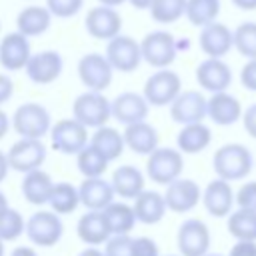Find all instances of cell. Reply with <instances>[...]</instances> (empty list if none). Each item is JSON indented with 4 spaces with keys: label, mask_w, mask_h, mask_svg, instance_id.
Returning <instances> with one entry per match:
<instances>
[{
    "label": "cell",
    "mask_w": 256,
    "mask_h": 256,
    "mask_svg": "<svg viewBox=\"0 0 256 256\" xmlns=\"http://www.w3.org/2000/svg\"><path fill=\"white\" fill-rule=\"evenodd\" d=\"M228 256H256V240H236Z\"/></svg>",
    "instance_id": "obj_46"
},
{
    "label": "cell",
    "mask_w": 256,
    "mask_h": 256,
    "mask_svg": "<svg viewBox=\"0 0 256 256\" xmlns=\"http://www.w3.org/2000/svg\"><path fill=\"white\" fill-rule=\"evenodd\" d=\"M8 128H12V124H10V118H8V114L0 108V140L8 134Z\"/></svg>",
    "instance_id": "obj_48"
},
{
    "label": "cell",
    "mask_w": 256,
    "mask_h": 256,
    "mask_svg": "<svg viewBox=\"0 0 256 256\" xmlns=\"http://www.w3.org/2000/svg\"><path fill=\"white\" fill-rule=\"evenodd\" d=\"M8 164L16 172H30L44 164L46 160V146L40 138H20L14 142L6 154Z\"/></svg>",
    "instance_id": "obj_12"
},
{
    "label": "cell",
    "mask_w": 256,
    "mask_h": 256,
    "mask_svg": "<svg viewBox=\"0 0 256 256\" xmlns=\"http://www.w3.org/2000/svg\"><path fill=\"white\" fill-rule=\"evenodd\" d=\"M10 124L20 138H40L42 140L50 132L52 118H50V112L42 104L26 102L14 110Z\"/></svg>",
    "instance_id": "obj_2"
},
{
    "label": "cell",
    "mask_w": 256,
    "mask_h": 256,
    "mask_svg": "<svg viewBox=\"0 0 256 256\" xmlns=\"http://www.w3.org/2000/svg\"><path fill=\"white\" fill-rule=\"evenodd\" d=\"M184 170V156L178 148H160L156 146L146 160V174L156 184H170L180 178Z\"/></svg>",
    "instance_id": "obj_5"
},
{
    "label": "cell",
    "mask_w": 256,
    "mask_h": 256,
    "mask_svg": "<svg viewBox=\"0 0 256 256\" xmlns=\"http://www.w3.org/2000/svg\"><path fill=\"white\" fill-rule=\"evenodd\" d=\"M210 140H212V132L204 122L184 124L176 136V144L182 154H198L204 148H208Z\"/></svg>",
    "instance_id": "obj_30"
},
{
    "label": "cell",
    "mask_w": 256,
    "mask_h": 256,
    "mask_svg": "<svg viewBox=\"0 0 256 256\" xmlns=\"http://www.w3.org/2000/svg\"><path fill=\"white\" fill-rule=\"evenodd\" d=\"M202 198V190L200 186L190 180V178H176L170 184H166V192H164V202L166 208L176 212V214H184L190 212L192 208L198 206Z\"/></svg>",
    "instance_id": "obj_15"
},
{
    "label": "cell",
    "mask_w": 256,
    "mask_h": 256,
    "mask_svg": "<svg viewBox=\"0 0 256 256\" xmlns=\"http://www.w3.org/2000/svg\"><path fill=\"white\" fill-rule=\"evenodd\" d=\"M24 232L34 246L50 248L60 242L64 234V224L60 220V214H56L54 210H38L26 220Z\"/></svg>",
    "instance_id": "obj_6"
},
{
    "label": "cell",
    "mask_w": 256,
    "mask_h": 256,
    "mask_svg": "<svg viewBox=\"0 0 256 256\" xmlns=\"http://www.w3.org/2000/svg\"><path fill=\"white\" fill-rule=\"evenodd\" d=\"M50 208L56 214H72L78 204H80V196H78V188L70 182H58L52 186L50 198H48Z\"/></svg>",
    "instance_id": "obj_34"
},
{
    "label": "cell",
    "mask_w": 256,
    "mask_h": 256,
    "mask_svg": "<svg viewBox=\"0 0 256 256\" xmlns=\"http://www.w3.org/2000/svg\"><path fill=\"white\" fill-rule=\"evenodd\" d=\"M78 196L80 204H84L88 210H102L114 200V188L102 176L84 178L78 186Z\"/></svg>",
    "instance_id": "obj_23"
},
{
    "label": "cell",
    "mask_w": 256,
    "mask_h": 256,
    "mask_svg": "<svg viewBox=\"0 0 256 256\" xmlns=\"http://www.w3.org/2000/svg\"><path fill=\"white\" fill-rule=\"evenodd\" d=\"M8 170H10L8 158H6V154L0 150V182H4V178L8 176Z\"/></svg>",
    "instance_id": "obj_49"
},
{
    "label": "cell",
    "mask_w": 256,
    "mask_h": 256,
    "mask_svg": "<svg viewBox=\"0 0 256 256\" xmlns=\"http://www.w3.org/2000/svg\"><path fill=\"white\" fill-rule=\"evenodd\" d=\"M126 0H98V4H104V6H112V8H118L122 6Z\"/></svg>",
    "instance_id": "obj_54"
},
{
    "label": "cell",
    "mask_w": 256,
    "mask_h": 256,
    "mask_svg": "<svg viewBox=\"0 0 256 256\" xmlns=\"http://www.w3.org/2000/svg\"><path fill=\"white\" fill-rule=\"evenodd\" d=\"M234 202L238 204V208L256 210V180L242 184L240 190L234 194Z\"/></svg>",
    "instance_id": "obj_42"
},
{
    "label": "cell",
    "mask_w": 256,
    "mask_h": 256,
    "mask_svg": "<svg viewBox=\"0 0 256 256\" xmlns=\"http://www.w3.org/2000/svg\"><path fill=\"white\" fill-rule=\"evenodd\" d=\"M132 256H160L158 244L148 236L132 238Z\"/></svg>",
    "instance_id": "obj_43"
},
{
    "label": "cell",
    "mask_w": 256,
    "mask_h": 256,
    "mask_svg": "<svg viewBox=\"0 0 256 256\" xmlns=\"http://www.w3.org/2000/svg\"><path fill=\"white\" fill-rule=\"evenodd\" d=\"M62 70H64V60H62L60 52H56V50L34 52V54H30V58L24 66L28 80L34 84H40V86L56 82L60 78Z\"/></svg>",
    "instance_id": "obj_11"
},
{
    "label": "cell",
    "mask_w": 256,
    "mask_h": 256,
    "mask_svg": "<svg viewBox=\"0 0 256 256\" xmlns=\"http://www.w3.org/2000/svg\"><path fill=\"white\" fill-rule=\"evenodd\" d=\"M88 144L94 146L108 162L118 160V158L122 156L124 148H126L124 136H122L116 128H110V126H106V124H104V126H98V128L94 130V134L90 136Z\"/></svg>",
    "instance_id": "obj_31"
},
{
    "label": "cell",
    "mask_w": 256,
    "mask_h": 256,
    "mask_svg": "<svg viewBox=\"0 0 256 256\" xmlns=\"http://www.w3.org/2000/svg\"><path fill=\"white\" fill-rule=\"evenodd\" d=\"M78 78L80 82L88 88V90H98L104 92L110 84H112V76H114V68L110 66L108 58L100 52H90L84 54L78 60Z\"/></svg>",
    "instance_id": "obj_10"
},
{
    "label": "cell",
    "mask_w": 256,
    "mask_h": 256,
    "mask_svg": "<svg viewBox=\"0 0 256 256\" xmlns=\"http://www.w3.org/2000/svg\"><path fill=\"white\" fill-rule=\"evenodd\" d=\"M24 226H26V222H24L22 214L8 206L0 214V240H4V242L18 240L24 234Z\"/></svg>",
    "instance_id": "obj_39"
},
{
    "label": "cell",
    "mask_w": 256,
    "mask_h": 256,
    "mask_svg": "<svg viewBox=\"0 0 256 256\" xmlns=\"http://www.w3.org/2000/svg\"><path fill=\"white\" fill-rule=\"evenodd\" d=\"M52 186H54V182H52L50 174L44 172V170H40V168H36V170L24 172L20 190H22V196H24V200L28 204L42 206V204H48Z\"/></svg>",
    "instance_id": "obj_27"
},
{
    "label": "cell",
    "mask_w": 256,
    "mask_h": 256,
    "mask_svg": "<svg viewBox=\"0 0 256 256\" xmlns=\"http://www.w3.org/2000/svg\"><path fill=\"white\" fill-rule=\"evenodd\" d=\"M196 82L202 90L214 94L228 90L232 84V70L222 58H210L206 56L196 66Z\"/></svg>",
    "instance_id": "obj_17"
},
{
    "label": "cell",
    "mask_w": 256,
    "mask_h": 256,
    "mask_svg": "<svg viewBox=\"0 0 256 256\" xmlns=\"http://www.w3.org/2000/svg\"><path fill=\"white\" fill-rule=\"evenodd\" d=\"M10 256H38V252L34 248H30V246H18V248L12 250Z\"/></svg>",
    "instance_id": "obj_50"
},
{
    "label": "cell",
    "mask_w": 256,
    "mask_h": 256,
    "mask_svg": "<svg viewBox=\"0 0 256 256\" xmlns=\"http://www.w3.org/2000/svg\"><path fill=\"white\" fill-rule=\"evenodd\" d=\"M168 256H174V254H168Z\"/></svg>",
    "instance_id": "obj_58"
},
{
    "label": "cell",
    "mask_w": 256,
    "mask_h": 256,
    "mask_svg": "<svg viewBox=\"0 0 256 256\" xmlns=\"http://www.w3.org/2000/svg\"><path fill=\"white\" fill-rule=\"evenodd\" d=\"M108 160L90 144H86L78 154H76V166L78 172L84 178H94V176H102L108 168Z\"/></svg>",
    "instance_id": "obj_36"
},
{
    "label": "cell",
    "mask_w": 256,
    "mask_h": 256,
    "mask_svg": "<svg viewBox=\"0 0 256 256\" xmlns=\"http://www.w3.org/2000/svg\"><path fill=\"white\" fill-rule=\"evenodd\" d=\"M206 116L216 126H232L242 118V104L228 90L214 92L206 100Z\"/></svg>",
    "instance_id": "obj_20"
},
{
    "label": "cell",
    "mask_w": 256,
    "mask_h": 256,
    "mask_svg": "<svg viewBox=\"0 0 256 256\" xmlns=\"http://www.w3.org/2000/svg\"><path fill=\"white\" fill-rule=\"evenodd\" d=\"M76 234L78 238L88 244V246H98V244H104L112 232H110V226L102 214V210H86L78 224H76Z\"/></svg>",
    "instance_id": "obj_24"
},
{
    "label": "cell",
    "mask_w": 256,
    "mask_h": 256,
    "mask_svg": "<svg viewBox=\"0 0 256 256\" xmlns=\"http://www.w3.org/2000/svg\"><path fill=\"white\" fill-rule=\"evenodd\" d=\"M234 48L240 56L256 58V22H240L234 30Z\"/></svg>",
    "instance_id": "obj_38"
},
{
    "label": "cell",
    "mask_w": 256,
    "mask_h": 256,
    "mask_svg": "<svg viewBox=\"0 0 256 256\" xmlns=\"http://www.w3.org/2000/svg\"><path fill=\"white\" fill-rule=\"evenodd\" d=\"M202 204L206 208V212L214 218H226L232 212V204H234V192L228 180L222 178H214L212 182H208V186L202 190Z\"/></svg>",
    "instance_id": "obj_22"
},
{
    "label": "cell",
    "mask_w": 256,
    "mask_h": 256,
    "mask_svg": "<svg viewBox=\"0 0 256 256\" xmlns=\"http://www.w3.org/2000/svg\"><path fill=\"white\" fill-rule=\"evenodd\" d=\"M242 124H244L246 134L256 140V102L250 104L246 110H242Z\"/></svg>",
    "instance_id": "obj_45"
},
{
    "label": "cell",
    "mask_w": 256,
    "mask_h": 256,
    "mask_svg": "<svg viewBox=\"0 0 256 256\" xmlns=\"http://www.w3.org/2000/svg\"><path fill=\"white\" fill-rule=\"evenodd\" d=\"M148 12L158 24H174L186 12V0H152Z\"/></svg>",
    "instance_id": "obj_37"
},
{
    "label": "cell",
    "mask_w": 256,
    "mask_h": 256,
    "mask_svg": "<svg viewBox=\"0 0 256 256\" xmlns=\"http://www.w3.org/2000/svg\"><path fill=\"white\" fill-rule=\"evenodd\" d=\"M240 84L246 90L256 92V58H248L246 64L242 66V70H240Z\"/></svg>",
    "instance_id": "obj_44"
},
{
    "label": "cell",
    "mask_w": 256,
    "mask_h": 256,
    "mask_svg": "<svg viewBox=\"0 0 256 256\" xmlns=\"http://www.w3.org/2000/svg\"><path fill=\"white\" fill-rule=\"evenodd\" d=\"M170 116L176 124L202 122L206 118V98L198 90H180V94L168 104Z\"/></svg>",
    "instance_id": "obj_19"
},
{
    "label": "cell",
    "mask_w": 256,
    "mask_h": 256,
    "mask_svg": "<svg viewBox=\"0 0 256 256\" xmlns=\"http://www.w3.org/2000/svg\"><path fill=\"white\" fill-rule=\"evenodd\" d=\"M110 62V66L118 72L130 74L134 72L140 62H142V54H140V42L134 40L128 34H116L114 38L108 40L106 44V54H104Z\"/></svg>",
    "instance_id": "obj_9"
},
{
    "label": "cell",
    "mask_w": 256,
    "mask_h": 256,
    "mask_svg": "<svg viewBox=\"0 0 256 256\" xmlns=\"http://www.w3.org/2000/svg\"><path fill=\"white\" fill-rule=\"evenodd\" d=\"M0 28H2V24H0Z\"/></svg>",
    "instance_id": "obj_59"
},
{
    "label": "cell",
    "mask_w": 256,
    "mask_h": 256,
    "mask_svg": "<svg viewBox=\"0 0 256 256\" xmlns=\"http://www.w3.org/2000/svg\"><path fill=\"white\" fill-rule=\"evenodd\" d=\"M104 256H132V238L128 234H112L104 242Z\"/></svg>",
    "instance_id": "obj_41"
},
{
    "label": "cell",
    "mask_w": 256,
    "mask_h": 256,
    "mask_svg": "<svg viewBox=\"0 0 256 256\" xmlns=\"http://www.w3.org/2000/svg\"><path fill=\"white\" fill-rule=\"evenodd\" d=\"M110 184L114 188V194L126 200H134L144 190V174L132 164H122L114 170Z\"/></svg>",
    "instance_id": "obj_29"
},
{
    "label": "cell",
    "mask_w": 256,
    "mask_h": 256,
    "mask_svg": "<svg viewBox=\"0 0 256 256\" xmlns=\"http://www.w3.org/2000/svg\"><path fill=\"white\" fill-rule=\"evenodd\" d=\"M204 256H224V254H212V252H206Z\"/></svg>",
    "instance_id": "obj_57"
},
{
    "label": "cell",
    "mask_w": 256,
    "mask_h": 256,
    "mask_svg": "<svg viewBox=\"0 0 256 256\" xmlns=\"http://www.w3.org/2000/svg\"><path fill=\"white\" fill-rule=\"evenodd\" d=\"M46 8L56 18H72L84 8V0H46Z\"/></svg>",
    "instance_id": "obj_40"
},
{
    "label": "cell",
    "mask_w": 256,
    "mask_h": 256,
    "mask_svg": "<svg viewBox=\"0 0 256 256\" xmlns=\"http://www.w3.org/2000/svg\"><path fill=\"white\" fill-rule=\"evenodd\" d=\"M32 54L30 40L22 32H8L0 40V66L8 72L24 70L28 58Z\"/></svg>",
    "instance_id": "obj_18"
},
{
    "label": "cell",
    "mask_w": 256,
    "mask_h": 256,
    "mask_svg": "<svg viewBox=\"0 0 256 256\" xmlns=\"http://www.w3.org/2000/svg\"><path fill=\"white\" fill-rule=\"evenodd\" d=\"M198 46L210 58H224L234 48L232 28H228L226 24H222L218 20L202 26L200 34H198Z\"/></svg>",
    "instance_id": "obj_16"
},
{
    "label": "cell",
    "mask_w": 256,
    "mask_h": 256,
    "mask_svg": "<svg viewBox=\"0 0 256 256\" xmlns=\"http://www.w3.org/2000/svg\"><path fill=\"white\" fill-rule=\"evenodd\" d=\"M52 148L60 154H78L88 144V128L76 118H62L50 126Z\"/></svg>",
    "instance_id": "obj_8"
},
{
    "label": "cell",
    "mask_w": 256,
    "mask_h": 256,
    "mask_svg": "<svg viewBox=\"0 0 256 256\" xmlns=\"http://www.w3.org/2000/svg\"><path fill=\"white\" fill-rule=\"evenodd\" d=\"M180 256H204L210 248V230L198 218H188L180 224L176 234Z\"/></svg>",
    "instance_id": "obj_14"
},
{
    "label": "cell",
    "mask_w": 256,
    "mask_h": 256,
    "mask_svg": "<svg viewBox=\"0 0 256 256\" xmlns=\"http://www.w3.org/2000/svg\"><path fill=\"white\" fill-rule=\"evenodd\" d=\"M84 28L92 38L108 42L110 38H114L116 34L122 32V16L116 8L98 4L86 12Z\"/></svg>",
    "instance_id": "obj_13"
},
{
    "label": "cell",
    "mask_w": 256,
    "mask_h": 256,
    "mask_svg": "<svg viewBox=\"0 0 256 256\" xmlns=\"http://www.w3.org/2000/svg\"><path fill=\"white\" fill-rule=\"evenodd\" d=\"M134 216L136 222L140 224H158L164 214H166V202H164V194L154 192V190H142L136 198H134Z\"/></svg>",
    "instance_id": "obj_28"
},
{
    "label": "cell",
    "mask_w": 256,
    "mask_h": 256,
    "mask_svg": "<svg viewBox=\"0 0 256 256\" xmlns=\"http://www.w3.org/2000/svg\"><path fill=\"white\" fill-rule=\"evenodd\" d=\"M226 218V228L236 240H256V210L238 208Z\"/></svg>",
    "instance_id": "obj_33"
},
{
    "label": "cell",
    "mask_w": 256,
    "mask_h": 256,
    "mask_svg": "<svg viewBox=\"0 0 256 256\" xmlns=\"http://www.w3.org/2000/svg\"><path fill=\"white\" fill-rule=\"evenodd\" d=\"M180 90H182V80L174 70L156 68V72L146 78L142 96L150 106L162 108V106H168L180 94Z\"/></svg>",
    "instance_id": "obj_7"
},
{
    "label": "cell",
    "mask_w": 256,
    "mask_h": 256,
    "mask_svg": "<svg viewBox=\"0 0 256 256\" xmlns=\"http://www.w3.org/2000/svg\"><path fill=\"white\" fill-rule=\"evenodd\" d=\"M6 208H8V198L4 196V192H0V214H2Z\"/></svg>",
    "instance_id": "obj_55"
},
{
    "label": "cell",
    "mask_w": 256,
    "mask_h": 256,
    "mask_svg": "<svg viewBox=\"0 0 256 256\" xmlns=\"http://www.w3.org/2000/svg\"><path fill=\"white\" fill-rule=\"evenodd\" d=\"M52 14L46 6H38V4H30L26 8H22L16 16V30L22 32L28 38H36L42 36L44 32H48V28L52 26Z\"/></svg>",
    "instance_id": "obj_25"
},
{
    "label": "cell",
    "mask_w": 256,
    "mask_h": 256,
    "mask_svg": "<svg viewBox=\"0 0 256 256\" xmlns=\"http://www.w3.org/2000/svg\"><path fill=\"white\" fill-rule=\"evenodd\" d=\"M14 94V82L8 74H0V106L6 104Z\"/></svg>",
    "instance_id": "obj_47"
},
{
    "label": "cell",
    "mask_w": 256,
    "mask_h": 256,
    "mask_svg": "<svg viewBox=\"0 0 256 256\" xmlns=\"http://www.w3.org/2000/svg\"><path fill=\"white\" fill-rule=\"evenodd\" d=\"M78 256H104V252H102V250H98L96 246H90V248H84Z\"/></svg>",
    "instance_id": "obj_52"
},
{
    "label": "cell",
    "mask_w": 256,
    "mask_h": 256,
    "mask_svg": "<svg viewBox=\"0 0 256 256\" xmlns=\"http://www.w3.org/2000/svg\"><path fill=\"white\" fill-rule=\"evenodd\" d=\"M150 110V104L146 98L138 92H122L110 102V114L116 118L120 124H134L146 120Z\"/></svg>",
    "instance_id": "obj_21"
},
{
    "label": "cell",
    "mask_w": 256,
    "mask_h": 256,
    "mask_svg": "<svg viewBox=\"0 0 256 256\" xmlns=\"http://www.w3.org/2000/svg\"><path fill=\"white\" fill-rule=\"evenodd\" d=\"M126 2H130L136 10H148V6H150L152 0H126Z\"/></svg>",
    "instance_id": "obj_53"
},
{
    "label": "cell",
    "mask_w": 256,
    "mask_h": 256,
    "mask_svg": "<svg viewBox=\"0 0 256 256\" xmlns=\"http://www.w3.org/2000/svg\"><path fill=\"white\" fill-rule=\"evenodd\" d=\"M238 10H256V0H230Z\"/></svg>",
    "instance_id": "obj_51"
},
{
    "label": "cell",
    "mask_w": 256,
    "mask_h": 256,
    "mask_svg": "<svg viewBox=\"0 0 256 256\" xmlns=\"http://www.w3.org/2000/svg\"><path fill=\"white\" fill-rule=\"evenodd\" d=\"M0 256H4V240H0Z\"/></svg>",
    "instance_id": "obj_56"
},
{
    "label": "cell",
    "mask_w": 256,
    "mask_h": 256,
    "mask_svg": "<svg viewBox=\"0 0 256 256\" xmlns=\"http://www.w3.org/2000/svg\"><path fill=\"white\" fill-rule=\"evenodd\" d=\"M220 0H186V20L196 26V28H202L210 22H214L220 14Z\"/></svg>",
    "instance_id": "obj_35"
},
{
    "label": "cell",
    "mask_w": 256,
    "mask_h": 256,
    "mask_svg": "<svg viewBox=\"0 0 256 256\" xmlns=\"http://www.w3.org/2000/svg\"><path fill=\"white\" fill-rule=\"evenodd\" d=\"M102 214L110 226L112 234H130L136 226V216L130 204L126 202H110L106 208H102Z\"/></svg>",
    "instance_id": "obj_32"
},
{
    "label": "cell",
    "mask_w": 256,
    "mask_h": 256,
    "mask_svg": "<svg viewBox=\"0 0 256 256\" xmlns=\"http://www.w3.org/2000/svg\"><path fill=\"white\" fill-rule=\"evenodd\" d=\"M140 54L152 68H168L178 54L176 38L168 30H152L140 40Z\"/></svg>",
    "instance_id": "obj_4"
},
{
    "label": "cell",
    "mask_w": 256,
    "mask_h": 256,
    "mask_svg": "<svg viewBox=\"0 0 256 256\" xmlns=\"http://www.w3.org/2000/svg\"><path fill=\"white\" fill-rule=\"evenodd\" d=\"M72 118H76L86 128L104 126L112 118L110 100L98 90H86L78 94L76 100L72 102Z\"/></svg>",
    "instance_id": "obj_3"
},
{
    "label": "cell",
    "mask_w": 256,
    "mask_h": 256,
    "mask_svg": "<svg viewBox=\"0 0 256 256\" xmlns=\"http://www.w3.org/2000/svg\"><path fill=\"white\" fill-rule=\"evenodd\" d=\"M252 154L244 144H224L214 152L212 158V168L216 172L218 178L234 182V180H242L252 172Z\"/></svg>",
    "instance_id": "obj_1"
},
{
    "label": "cell",
    "mask_w": 256,
    "mask_h": 256,
    "mask_svg": "<svg viewBox=\"0 0 256 256\" xmlns=\"http://www.w3.org/2000/svg\"><path fill=\"white\" fill-rule=\"evenodd\" d=\"M122 136H124V144L134 154H140V156H148L158 146V132L146 120L134 122V124H126Z\"/></svg>",
    "instance_id": "obj_26"
}]
</instances>
